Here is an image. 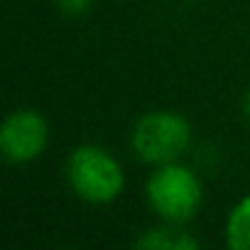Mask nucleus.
I'll use <instances>...</instances> for the list:
<instances>
[{
    "label": "nucleus",
    "mask_w": 250,
    "mask_h": 250,
    "mask_svg": "<svg viewBox=\"0 0 250 250\" xmlns=\"http://www.w3.org/2000/svg\"><path fill=\"white\" fill-rule=\"evenodd\" d=\"M66 182L79 199L88 204H108L120 196L125 174L108 150L98 145H81L66 160Z\"/></svg>",
    "instance_id": "1"
},
{
    "label": "nucleus",
    "mask_w": 250,
    "mask_h": 250,
    "mask_svg": "<svg viewBox=\"0 0 250 250\" xmlns=\"http://www.w3.org/2000/svg\"><path fill=\"white\" fill-rule=\"evenodd\" d=\"M145 196L150 208L167 223H187L199 213L204 191L196 172H191L187 165L169 162L160 165L150 174Z\"/></svg>",
    "instance_id": "2"
},
{
    "label": "nucleus",
    "mask_w": 250,
    "mask_h": 250,
    "mask_svg": "<svg viewBox=\"0 0 250 250\" xmlns=\"http://www.w3.org/2000/svg\"><path fill=\"white\" fill-rule=\"evenodd\" d=\"M135 155L147 165H169L177 162L191 145L189 123L172 110L145 113L133 128L130 135Z\"/></svg>",
    "instance_id": "3"
},
{
    "label": "nucleus",
    "mask_w": 250,
    "mask_h": 250,
    "mask_svg": "<svg viewBox=\"0 0 250 250\" xmlns=\"http://www.w3.org/2000/svg\"><path fill=\"white\" fill-rule=\"evenodd\" d=\"M47 140V120L37 110H15L3 120V128H0V150L15 165L37 160L44 152Z\"/></svg>",
    "instance_id": "4"
},
{
    "label": "nucleus",
    "mask_w": 250,
    "mask_h": 250,
    "mask_svg": "<svg viewBox=\"0 0 250 250\" xmlns=\"http://www.w3.org/2000/svg\"><path fill=\"white\" fill-rule=\"evenodd\" d=\"M226 243L233 250H250V194L230 208L226 218Z\"/></svg>",
    "instance_id": "5"
},
{
    "label": "nucleus",
    "mask_w": 250,
    "mask_h": 250,
    "mask_svg": "<svg viewBox=\"0 0 250 250\" xmlns=\"http://www.w3.org/2000/svg\"><path fill=\"white\" fill-rule=\"evenodd\" d=\"M138 245L143 248H165V250H172V248H196V240L184 235V233H174L172 228H155L150 230L147 235H143L138 240Z\"/></svg>",
    "instance_id": "6"
},
{
    "label": "nucleus",
    "mask_w": 250,
    "mask_h": 250,
    "mask_svg": "<svg viewBox=\"0 0 250 250\" xmlns=\"http://www.w3.org/2000/svg\"><path fill=\"white\" fill-rule=\"evenodd\" d=\"M57 3H59V8H62L64 13H69V15H81V13L88 10L91 0H57Z\"/></svg>",
    "instance_id": "7"
},
{
    "label": "nucleus",
    "mask_w": 250,
    "mask_h": 250,
    "mask_svg": "<svg viewBox=\"0 0 250 250\" xmlns=\"http://www.w3.org/2000/svg\"><path fill=\"white\" fill-rule=\"evenodd\" d=\"M245 110H248V115H250V91H248V98H245Z\"/></svg>",
    "instance_id": "8"
}]
</instances>
